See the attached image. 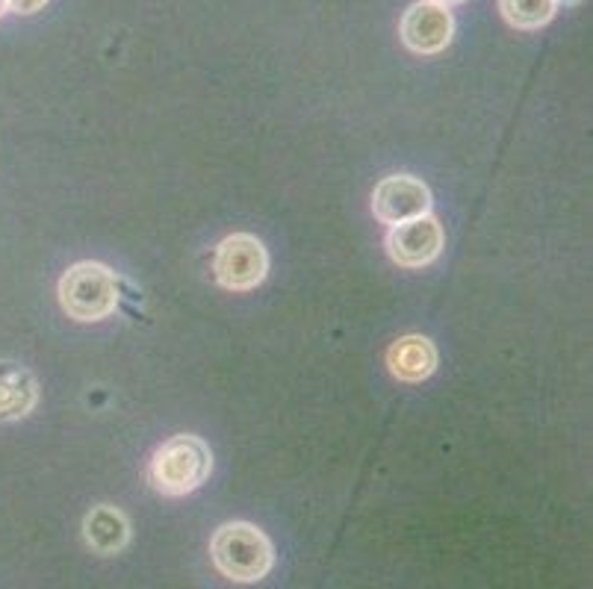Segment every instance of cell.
<instances>
[{
  "label": "cell",
  "mask_w": 593,
  "mask_h": 589,
  "mask_svg": "<svg viewBox=\"0 0 593 589\" xmlns=\"http://www.w3.org/2000/svg\"><path fill=\"white\" fill-rule=\"evenodd\" d=\"M39 404V384L33 372L12 360H0V422H19Z\"/></svg>",
  "instance_id": "cell-8"
},
{
  "label": "cell",
  "mask_w": 593,
  "mask_h": 589,
  "mask_svg": "<svg viewBox=\"0 0 593 589\" xmlns=\"http://www.w3.org/2000/svg\"><path fill=\"white\" fill-rule=\"evenodd\" d=\"M561 3H567V7H573V3H579V0H558V7H561Z\"/></svg>",
  "instance_id": "cell-15"
},
{
  "label": "cell",
  "mask_w": 593,
  "mask_h": 589,
  "mask_svg": "<svg viewBox=\"0 0 593 589\" xmlns=\"http://www.w3.org/2000/svg\"><path fill=\"white\" fill-rule=\"evenodd\" d=\"M440 251H443V224L431 213L389 227L387 254L402 269H422L438 260Z\"/></svg>",
  "instance_id": "cell-6"
},
{
  "label": "cell",
  "mask_w": 593,
  "mask_h": 589,
  "mask_svg": "<svg viewBox=\"0 0 593 589\" xmlns=\"http://www.w3.org/2000/svg\"><path fill=\"white\" fill-rule=\"evenodd\" d=\"M7 12H10V10H7V0H0V19H3Z\"/></svg>",
  "instance_id": "cell-14"
},
{
  "label": "cell",
  "mask_w": 593,
  "mask_h": 589,
  "mask_svg": "<svg viewBox=\"0 0 593 589\" xmlns=\"http://www.w3.org/2000/svg\"><path fill=\"white\" fill-rule=\"evenodd\" d=\"M502 19L516 30H540L555 19L558 0H499Z\"/></svg>",
  "instance_id": "cell-11"
},
{
  "label": "cell",
  "mask_w": 593,
  "mask_h": 589,
  "mask_svg": "<svg viewBox=\"0 0 593 589\" xmlns=\"http://www.w3.org/2000/svg\"><path fill=\"white\" fill-rule=\"evenodd\" d=\"M59 304L78 321H101L118 307L116 274L101 262H78L59 278Z\"/></svg>",
  "instance_id": "cell-3"
},
{
  "label": "cell",
  "mask_w": 593,
  "mask_h": 589,
  "mask_svg": "<svg viewBox=\"0 0 593 589\" xmlns=\"http://www.w3.org/2000/svg\"><path fill=\"white\" fill-rule=\"evenodd\" d=\"M431 3H440V7L452 10V7H457V3H467V0H431Z\"/></svg>",
  "instance_id": "cell-13"
},
{
  "label": "cell",
  "mask_w": 593,
  "mask_h": 589,
  "mask_svg": "<svg viewBox=\"0 0 593 589\" xmlns=\"http://www.w3.org/2000/svg\"><path fill=\"white\" fill-rule=\"evenodd\" d=\"M50 0H7V10L15 12V15H33L48 7Z\"/></svg>",
  "instance_id": "cell-12"
},
{
  "label": "cell",
  "mask_w": 593,
  "mask_h": 589,
  "mask_svg": "<svg viewBox=\"0 0 593 589\" xmlns=\"http://www.w3.org/2000/svg\"><path fill=\"white\" fill-rule=\"evenodd\" d=\"M210 557L224 578L236 584L263 580L275 566V551L269 537L248 522H228L210 540Z\"/></svg>",
  "instance_id": "cell-2"
},
{
  "label": "cell",
  "mask_w": 593,
  "mask_h": 589,
  "mask_svg": "<svg viewBox=\"0 0 593 589\" xmlns=\"http://www.w3.org/2000/svg\"><path fill=\"white\" fill-rule=\"evenodd\" d=\"M216 283L231 292L257 290L269 274V254L252 233H234L219 242L213 257Z\"/></svg>",
  "instance_id": "cell-4"
},
{
  "label": "cell",
  "mask_w": 593,
  "mask_h": 589,
  "mask_svg": "<svg viewBox=\"0 0 593 589\" xmlns=\"http://www.w3.org/2000/svg\"><path fill=\"white\" fill-rule=\"evenodd\" d=\"M402 45L419 57H434L440 50H446L455 39V15L440 3L419 0L414 3L399 24Z\"/></svg>",
  "instance_id": "cell-5"
},
{
  "label": "cell",
  "mask_w": 593,
  "mask_h": 589,
  "mask_svg": "<svg viewBox=\"0 0 593 589\" xmlns=\"http://www.w3.org/2000/svg\"><path fill=\"white\" fill-rule=\"evenodd\" d=\"M372 213L381 224H402L431 213V192L419 177H384L372 192Z\"/></svg>",
  "instance_id": "cell-7"
},
{
  "label": "cell",
  "mask_w": 593,
  "mask_h": 589,
  "mask_svg": "<svg viewBox=\"0 0 593 589\" xmlns=\"http://www.w3.org/2000/svg\"><path fill=\"white\" fill-rule=\"evenodd\" d=\"M387 366L405 384H422L438 368V349L428 337H402L389 345Z\"/></svg>",
  "instance_id": "cell-9"
},
{
  "label": "cell",
  "mask_w": 593,
  "mask_h": 589,
  "mask_svg": "<svg viewBox=\"0 0 593 589\" xmlns=\"http://www.w3.org/2000/svg\"><path fill=\"white\" fill-rule=\"evenodd\" d=\"M213 472V455L205 439L193 434H177L163 443L151 457L148 481L156 493L163 495H189Z\"/></svg>",
  "instance_id": "cell-1"
},
{
  "label": "cell",
  "mask_w": 593,
  "mask_h": 589,
  "mask_svg": "<svg viewBox=\"0 0 593 589\" xmlns=\"http://www.w3.org/2000/svg\"><path fill=\"white\" fill-rule=\"evenodd\" d=\"M83 537L97 554H118L130 542V522L121 510L101 504V507H92L86 513Z\"/></svg>",
  "instance_id": "cell-10"
}]
</instances>
